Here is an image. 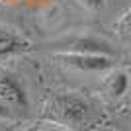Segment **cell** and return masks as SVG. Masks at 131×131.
<instances>
[{
	"label": "cell",
	"instance_id": "obj_2",
	"mask_svg": "<svg viewBox=\"0 0 131 131\" xmlns=\"http://www.w3.org/2000/svg\"><path fill=\"white\" fill-rule=\"evenodd\" d=\"M53 59L61 67L69 71L82 72V74H96V72H108L114 67V59L106 55H84V53H63L57 51Z\"/></svg>",
	"mask_w": 131,
	"mask_h": 131
},
{
	"label": "cell",
	"instance_id": "obj_8",
	"mask_svg": "<svg viewBox=\"0 0 131 131\" xmlns=\"http://www.w3.org/2000/svg\"><path fill=\"white\" fill-rule=\"evenodd\" d=\"M78 2L90 12H100L106 4H108V0H78Z\"/></svg>",
	"mask_w": 131,
	"mask_h": 131
},
{
	"label": "cell",
	"instance_id": "obj_7",
	"mask_svg": "<svg viewBox=\"0 0 131 131\" xmlns=\"http://www.w3.org/2000/svg\"><path fill=\"white\" fill-rule=\"evenodd\" d=\"M115 29L119 31L121 37H125V39H129V41H131V8L119 18V20H117Z\"/></svg>",
	"mask_w": 131,
	"mask_h": 131
},
{
	"label": "cell",
	"instance_id": "obj_4",
	"mask_svg": "<svg viewBox=\"0 0 131 131\" xmlns=\"http://www.w3.org/2000/svg\"><path fill=\"white\" fill-rule=\"evenodd\" d=\"M63 53H84V55H106L112 57L114 49L106 39H100L96 35H74L61 41Z\"/></svg>",
	"mask_w": 131,
	"mask_h": 131
},
{
	"label": "cell",
	"instance_id": "obj_9",
	"mask_svg": "<svg viewBox=\"0 0 131 131\" xmlns=\"http://www.w3.org/2000/svg\"><path fill=\"white\" fill-rule=\"evenodd\" d=\"M16 117V114L12 112L8 106H4L2 102H0V119H4V121H8V119H14Z\"/></svg>",
	"mask_w": 131,
	"mask_h": 131
},
{
	"label": "cell",
	"instance_id": "obj_10",
	"mask_svg": "<svg viewBox=\"0 0 131 131\" xmlns=\"http://www.w3.org/2000/svg\"><path fill=\"white\" fill-rule=\"evenodd\" d=\"M29 131H61V129H55V127H33Z\"/></svg>",
	"mask_w": 131,
	"mask_h": 131
},
{
	"label": "cell",
	"instance_id": "obj_5",
	"mask_svg": "<svg viewBox=\"0 0 131 131\" xmlns=\"http://www.w3.org/2000/svg\"><path fill=\"white\" fill-rule=\"evenodd\" d=\"M129 88V77L123 71H108L102 80V94L108 100H119Z\"/></svg>",
	"mask_w": 131,
	"mask_h": 131
},
{
	"label": "cell",
	"instance_id": "obj_1",
	"mask_svg": "<svg viewBox=\"0 0 131 131\" xmlns=\"http://www.w3.org/2000/svg\"><path fill=\"white\" fill-rule=\"evenodd\" d=\"M90 102L78 92H63L45 104L41 117L69 129H80L90 117Z\"/></svg>",
	"mask_w": 131,
	"mask_h": 131
},
{
	"label": "cell",
	"instance_id": "obj_6",
	"mask_svg": "<svg viewBox=\"0 0 131 131\" xmlns=\"http://www.w3.org/2000/svg\"><path fill=\"white\" fill-rule=\"evenodd\" d=\"M27 47H29V43H27L24 37H20V35L14 33V31H8L4 27H0V61L22 53Z\"/></svg>",
	"mask_w": 131,
	"mask_h": 131
},
{
	"label": "cell",
	"instance_id": "obj_11",
	"mask_svg": "<svg viewBox=\"0 0 131 131\" xmlns=\"http://www.w3.org/2000/svg\"><path fill=\"white\" fill-rule=\"evenodd\" d=\"M125 65H129V67H131V57H129V59H127V63H125Z\"/></svg>",
	"mask_w": 131,
	"mask_h": 131
},
{
	"label": "cell",
	"instance_id": "obj_3",
	"mask_svg": "<svg viewBox=\"0 0 131 131\" xmlns=\"http://www.w3.org/2000/svg\"><path fill=\"white\" fill-rule=\"evenodd\" d=\"M0 102L14 112L16 115L27 114V94L22 82L14 74L0 72Z\"/></svg>",
	"mask_w": 131,
	"mask_h": 131
}]
</instances>
